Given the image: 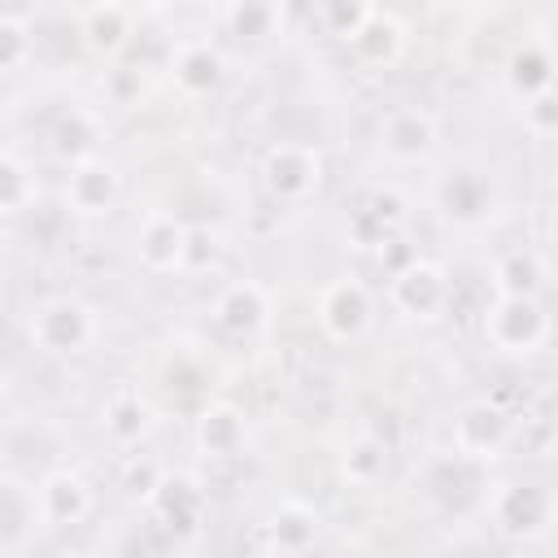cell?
<instances>
[{
    "instance_id": "d6a6232c",
    "label": "cell",
    "mask_w": 558,
    "mask_h": 558,
    "mask_svg": "<svg viewBox=\"0 0 558 558\" xmlns=\"http://www.w3.org/2000/svg\"><path fill=\"white\" fill-rule=\"evenodd\" d=\"M196 4H214V0H196Z\"/></svg>"
},
{
    "instance_id": "ac0fdd59",
    "label": "cell",
    "mask_w": 558,
    "mask_h": 558,
    "mask_svg": "<svg viewBox=\"0 0 558 558\" xmlns=\"http://www.w3.org/2000/svg\"><path fill=\"white\" fill-rule=\"evenodd\" d=\"M131 35H135V9L126 0H92L78 13V44L100 61L126 52Z\"/></svg>"
},
{
    "instance_id": "9a60e30c",
    "label": "cell",
    "mask_w": 558,
    "mask_h": 558,
    "mask_svg": "<svg viewBox=\"0 0 558 558\" xmlns=\"http://www.w3.org/2000/svg\"><path fill=\"white\" fill-rule=\"evenodd\" d=\"M405 214H410V205H405V196H401L397 187H371V192L353 205V214L344 218V240H349L353 248L375 253V248H384L388 240L401 235Z\"/></svg>"
},
{
    "instance_id": "1f68e13d",
    "label": "cell",
    "mask_w": 558,
    "mask_h": 558,
    "mask_svg": "<svg viewBox=\"0 0 558 558\" xmlns=\"http://www.w3.org/2000/svg\"><path fill=\"white\" fill-rule=\"evenodd\" d=\"M432 4H453V0H432Z\"/></svg>"
},
{
    "instance_id": "484cf974",
    "label": "cell",
    "mask_w": 558,
    "mask_h": 558,
    "mask_svg": "<svg viewBox=\"0 0 558 558\" xmlns=\"http://www.w3.org/2000/svg\"><path fill=\"white\" fill-rule=\"evenodd\" d=\"M371 13H375V0H318L314 4V17H318L323 35H331L340 44H349Z\"/></svg>"
},
{
    "instance_id": "ffe728a7",
    "label": "cell",
    "mask_w": 558,
    "mask_h": 558,
    "mask_svg": "<svg viewBox=\"0 0 558 558\" xmlns=\"http://www.w3.org/2000/svg\"><path fill=\"white\" fill-rule=\"evenodd\" d=\"M157 427V410L148 405V397L140 388H113L100 405V432L118 445V449H140Z\"/></svg>"
},
{
    "instance_id": "277c9868",
    "label": "cell",
    "mask_w": 558,
    "mask_h": 558,
    "mask_svg": "<svg viewBox=\"0 0 558 558\" xmlns=\"http://www.w3.org/2000/svg\"><path fill=\"white\" fill-rule=\"evenodd\" d=\"M257 179L270 201L305 205L318 196V187L327 179V157L310 140H275V144H266V153L257 161Z\"/></svg>"
},
{
    "instance_id": "8992f818",
    "label": "cell",
    "mask_w": 558,
    "mask_h": 558,
    "mask_svg": "<svg viewBox=\"0 0 558 558\" xmlns=\"http://www.w3.org/2000/svg\"><path fill=\"white\" fill-rule=\"evenodd\" d=\"M92 510H96V488L74 466H52L31 488V523H39L48 532H70V527L87 523Z\"/></svg>"
},
{
    "instance_id": "ba28073f",
    "label": "cell",
    "mask_w": 558,
    "mask_h": 558,
    "mask_svg": "<svg viewBox=\"0 0 558 558\" xmlns=\"http://www.w3.org/2000/svg\"><path fill=\"white\" fill-rule=\"evenodd\" d=\"M453 453L471 466H484V462H497L514 436H519V418L510 410H501L497 401H471L458 410L453 418Z\"/></svg>"
},
{
    "instance_id": "2e32d148",
    "label": "cell",
    "mask_w": 558,
    "mask_h": 558,
    "mask_svg": "<svg viewBox=\"0 0 558 558\" xmlns=\"http://www.w3.org/2000/svg\"><path fill=\"white\" fill-rule=\"evenodd\" d=\"M257 549L266 554H310L314 545H323V514L301 501V497H283L262 523H257Z\"/></svg>"
},
{
    "instance_id": "44dd1931",
    "label": "cell",
    "mask_w": 558,
    "mask_h": 558,
    "mask_svg": "<svg viewBox=\"0 0 558 558\" xmlns=\"http://www.w3.org/2000/svg\"><path fill=\"white\" fill-rule=\"evenodd\" d=\"M388 471H392V445L384 436H375V432H353L336 453V475L349 488L371 493V488H379L388 480Z\"/></svg>"
},
{
    "instance_id": "d6986e66",
    "label": "cell",
    "mask_w": 558,
    "mask_h": 558,
    "mask_svg": "<svg viewBox=\"0 0 558 558\" xmlns=\"http://www.w3.org/2000/svg\"><path fill=\"white\" fill-rule=\"evenodd\" d=\"M170 78H174L183 100H205V96H214L222 87L227 61H222V52L209 39H187L170 57Z\"/></svg>"
},
{
    "instance_id": "52a82bcc",
    "label": "cell",
    "mask_w": 558,
    "mask_h": 558,
    "mask_svg": "<svg viewBox=\"0 0 558 558\" xmlns=\"http://www.w3.org/2000/svg\"><path fill=\"white\" fill-rule=\"evenodd\" d=\"M314 323L331 344H357L375 323V296L357 275H336L314 296Z\"/></svg>"
},
{
    "instance_id": "83f0119b",
    "label": "cell",
    "mask_w": 558,
    "mask_h": 558,
    "mask_svg": "<svg viewBox=\"0 0 558 558\" xmlns=\"http://www.w3.org/2000/svg\"><path fill=\"white\" fill-rule=\"evenodd\" d=\"M35 52V39H31V26L22 17H9L0 13V74H13L31 61Z\"/></svg>"
},
{
    "instance_id": "f1b7e54d",
    "label": "cell",
    "mask_w": 558,
    "mask_h": 558,
    "mask_svg": "<svg viewBox=\"0 0 558 558\" xmlns=\"http://www.w3.org/2000/svg\"><path fill=\"white\" fill-rule=\"evenodd\" d=\"M523 131H527L532 140H549V135L558 131L554 87H545V92H536V96H527V100H523Z\"/></svg>"
},
{
    "instance_id": "7a4b0ae2",
    "label": "cell",
    "mask_w": 558,
    "mask_h": 558,
    "mask_svg": "<svg viewBox=\"0 0 558 558\" xmlns=\"http://www.w3.org/2000/svg\"><path fill=\"white\" fill-rule=\"evenodd\" d=\"M480 336L501 357H536L549 349L554 318L541 296H493L480 314Z\"/></svg>"
},
{
    "instance_id": "3957f363",
    "label": "cell",
    "mask_w": 558,
    "mask_h": 558,
    "mask_svg": "<svg viewBox=\"0 0 558 558\" xmlns=\"http://www.w3.org/2000/svg\"><path fill=\"white\" fill-rule=\"evenodd\" d=\"M484 510H488V523L497 536L523 545V541H541L554 527L558 501L545 480H501L484 497Z\"/></svg>"
},
{
    "instance_id": "30bf717a",
    "label": "cell",
    "mask_w": 558,
    "mask_h": 558,
    "mask_svg": "<svg viewBox=\"0 0 558 558\" xmlns=\"http://www.w3.org/2000/svg\"><path fill=\"white\" fill-rule=\"evenodd\" d=\"M144 510L153 519V527H166V532H196L205 523V510H209V493L196 475L187 471H161V480L153 484V493L144 497Z\"/></svg>"
},
{
    "instance_id": "e0dca14e",
    "label": "cell",
    "mask_w": 558,
    "mask_h": 558,
    "mask_svg": "<svg viewBox=\"0 0 558 558\" xmlns=\"http://www.w3.org/2000/svg\"><path fill=\"white\" fill-rule=\"evenodd\" d=\"M248 445V418L231 401H205L201 414L192 418V449L205 462H231Z\"/></svg>"
},
{
    "instance_id": "9c48e42d",
    "label": "cell",
    "mask_w": 558,
    "mask_h": 558,
    "mask_svg": "<svg viewBox=\"0 0 558 558\" xmlns=\"http://www.w3.org/2000/svg\"><path fill=\"white\" fill-rule=\"evenodd\" d=\"M375 140L392 166H423L440 148V122L423 105H397L379 118Z\"/></svg>"
},
{
    "instance_id": "4316f807",
    "label": "cell",
    "mask_w": 558,
    "mask_h": 558,
    "mask_svg": "<svg viewBox=\"0 0 558 558\" xmlns=\"http://www.w3.org/2000/svg\"><path fill=\"white\" fill-rule=\"evenodd\" d=\"M31 201H35L31 166H26L22 157H13V153H4V148H0V218L31 209Z\"/></svg>"
},
{
    "instance_id": "603a6c76",
    "label": "cell",
    "mask_w": 558,
    "mask_h": 558,
    "mask_svg": "<svg viewBox=\"0 0 558 558\" xmlns=\"http://www.w3.org/2000/svg\"><path fill=\"white\" fill-rule=\"evenodd\" d=\"M493 292L501 296H541L549 283V262L532 244H510L493 257Z\"/></svg>"
},
{
    "instance_id": "5bb4252c",
    "label": "cell",
    "mask_w": 558,
    "mask_h": 558,
    "mask_svg": "<svg viewBox=\"0 0 558 558\" xmlns=\"http://www.w3.org/2000/svg\"><path fill=\"white\" fill-rule=\"evenodd\" d=\"M209 318H214L218 331H227V336H235V340H253V336H262V331L270 327V318H275V296H270V288L257 283V279H231V283L214 296Z\"/></svg>"
},
{
    "instance_id": "4dcf8cb0",
    "label": "cell",
    "mask_w": 558,
    "mask_h": 558,
    "mask_svg": "<svg viewBox=\"0 0 558 558\" xmlns=\"http://www.w3.org/2000/svg\"><path fill=\"white\" fill-rule=\"evenodd\" d=\"M144 9H166V4H174V0H140Z\"/></svg>"
},
{
    "instance_id": "7402d4cb",
    "label": "cell",
    "mask_w": 558,
    "mask_h": 558,
    "mask_svg": "<svg viewBox=\"0 0 558 558\" xmlns=\"http://www.w3.org/2000/svg\"><path fill=\"white\" fill-rule=\"evenodd\" d=\"M501 83H506V92H510L519 105H523L527 96L554 87V52H549V39H545V35L519 39V44L510 48V57H506Z\"/></svg>"
},
{
    "instance_id": "8fae6325",
    "label": "cell",
    "mask_w": 558,
    "mask_h": 558,
    "mask_svg": "<svg viewBox=\"0 0 558 558\" xmlns=\"http://www.w3.org/2000/svg\"><path fill=\"white\" fill-rule=\"evenodd\" d=\"M61 201H65V209L74 218H105V214H113L118 201H122V174H118V166L105 161V157H96V153L70 161L65 183H61Z\"/></svg>"
},
{
    "instance_id": "cb8c5ba5",
    "label": "cell",
    "mask_w": 558,
    "mask_h": 558,
    "mask_svg": "<svg viewBox=\"0 0 558 558\" xmlns=\"http://www.w3.org/2000/svg\"><path fill=\"white\" fill-rule=\"evenodd\" d=\"M349 52H353V61L357 65H366V70H392L401 57H405V26L392 17V13H371L362 26H357V35L344 44Z\"/></svg>"
},
{
    "instance_id": "6da1fadb",
    "label": "cell",
    "mask_w": 558,
    "mask_h": 558,
    "mask_svg": "<svg viewBox=\"0 0 558 558\" xmlns=\"http://www.w3.org/2000/svg\"><path fill=\"white\" fill-rule=\"evenodd\" d=\"M26 340L44 357H83L100 340V318L83 296L57 292V296H44L31 305Z\"/></svg>"
},
{
    "instance_id": "d4e9b609",
    "label": "cell",
    "mask_w": 558,
    "mask_h": 558,
    "mask_svg": "<svg viewBox=\"0 0 558 558\" xmlns=\"http://www.w3.org/2000/svg\"><path fill=\"white\" fill-rule=\"evenodd\" d=\"M222 26L240 44H266L279 35V4L275 0H227Z\"/></svg>"
},
{
    "instance_id": "5b68a950",
    "label": "cell",
    "mask_w": 558,
    "mask_h": 558,
    "mask_svg": "<svg viewBox=\"0 0 558 558\" xmlns=\"http://www.w3.org/2000/svg\"><path fill=\"white\" fill-rule=\"evenodd\" d=\"M449 296H453L449 270L423 253H410L401 266L388 270V305L410 323H436L449 310Z\"/></svg>"
},
{
    "instance_id": "7c38bea8",
    "label": "cell",
    "mask_w": 558,
    "mask_h": 558,
    "mask_svg": "<svg viewBox=\"0 0 558 558\" xmlns=\"http://www.w3.org/2000/svg\"><path fill=\"white\" fill-rule=\"evenodd\" d=\"M432 205L453 227H480L493 214V179L480 166H453V170L436 174Z\"/></svg>"
},
{
    "instance_id": "f546056e",
    "label": "cell",
    "mask_w": 558,
    "mask_h": 558,
    "mask_svg": "<svg viewBox=\"0 0 558 558\" xmlns=\"http://www.w3.org/2000/svg\"><path fill=\"white\" fill-rule=\"evenodd\" d=\"M161 471H166L161 462H153L148 453H135V449H131V453H126V471H122V488L144 501V497L153 493V484L161 480Z\"/></svg>"
},
{
    "instance_id": "4fadbf2b",
    "label": "cell",
    "mask_w": 558,
    "mask_h": 558,
    "mask_svg": "<svg viewBox=\"0 0 558 558\" xmlns=\"http://www.w3.org/2000/svg\"><path fill=\"white\" fill-rule=\"evenodd\" d=\"M187 222L170 209H148L135 227V262L148 275H183L187 270Z\"/></svg>"
}]
</instances>
